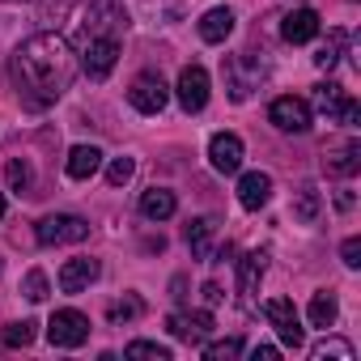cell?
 <instances>
[{
  "label": "cell",
  "instance_id": "6da1fadb",
  "mask_svg": "<svg viewBox=\"0 0 361 361\" xmlns=\"http://www.w3.org/2000/svg\"><path fill=\"white\" fill-rule=\"evenodd\" d=\"M77 77V51L64 35L56 30H43V35H30L18 51H13V85L22 94L26 106L43 111L51 102H60L68 94Z\"/></svg>",
  "mask_w": 361,
  "mask_h": 361
},
{
  "label": "cell",
  "instance_id": "7a4b0ae2",
  "mask_svg": "<svg viewBox=\"0 0 361 361\" xmlns=\"http://www.w3.org/2000/svg\"><path fill=\"white\" fill-rule=\"evenodd\" d=\"M123 35H128V9L123 0H94L85 22H81V68L90 81H106L115 60H119V47H123Z\"/></svg>",
  "mask_w": 361,
  "mask_h": 361
},
{
  "label": "cell",
  "instance_id": "3957f363",
  "mask_svg": "<svg viewBox=\"0 0 361 361\" xmlns=\"http://www.w3.org/2000/svg\"><path fill=\"white\" fill-rule=\"evenodd\" d=\"M264 73H268V64H264L255 51L230 56V60H226V90H230V98H234V102H247L251 90H259Z\"/></svg>",
  "mask_w": 361,
  "mask_h": 361
},
{
  "label": "cell",
  "instance_id": "277c9868",
  "mask_svg": "<svg viewBox=\"0 0 361 361\" xmlns=\"http://www.w3.org/2000/svg\"><path fill=\"white\" fill-rule=\"evenodd\" d=\"M35 238L43 247H64V243H85L90 238V221L85 217H73V213H56V217H43Z\"/></svg>",
  "mask_w": 361,
  "mask_h": 361
},
{
  "label": "cell",
  "instance_id": "5b68a950",
  "mask_svg": "<svg viewBox=\"0 0 361 361\" xmlns=\"http://www.w3.org/2000/svg\"><path fill=\"white\" fill-rule=\"evenodd\" d=\"M47 340L56 348H81L90 340V319L81 310H56L47 323Z\"/></svg>",
  "mask_w": 361,
  "mask_h": 361
},
{
  "label": "cell",
  "instance_id": "8992f818",
  "mask_svg": "<svg viewBox=\"0 0 361 361\" xmlns=\"http://www.w3.org/2000/svg\"><path fill=\"white\" fill-rule=\"evenodd\" d=\"M314 106L327 115V119H340V123H348V128H357V119H361V106L336 85V81H323V85H314Z\"/></svg>",
  "mask_w": 361,
  "mask_h": 361
},
{
  "label": "cell",
  "instance_id": "52a82bcc",
  "mask_svg": "<svg viewBox=\"0 0 361 361\" xmlns=\"http://www.w3.org/2000/svg\"><path fill=\"white\" fill-rule=\"evenodd\" d=\"M264 314H268V323L276 327V336H281L285 348H302L306 331H302V319H298V310H293L289 298H272V302H264Z\"/></svg>",
  "mask_w": 361,
  "mask_h": 361
},
{
  "label": "cell",
  "instance_id": "ba28073f",
  "mask_svg": "<svg viewBox=\"0 0 361 361\" xmlns=\"http://www.w3.org/2000/svg\"><path fill=\"white\" fill-rule=\"evenodd\" d=\"M178 106H183L188 115H200L209 106V73L200 64H188L183 73H178Z\"/></svg>",
  "mask_w": 361,
  "mask_h": 361
},
{
  "label": "cell",
  "instance_id": "9c48e42d",
  "mask_svg": "<svg viewBox=\"0 0 361 361\" xmlns=\"http://www.w3.org/2000/svg\"><path fill=\"white\" fill-rule=\"evenodd\" d=\"M128 102H132L140 115H157V111L170 102V90H166V81H161V77L140 73V77L132 81V90H128Z\"/></svg>",
  "mask_w": 361,
  "mask_h": 361
},
{
  "label": "cell",
  "instance_id": "30bf717a",
  "mask_svg": "<svg viewBox=\"0 0 361 361\" xmlns=\"http://www.w3.org/2000/svg\"><path fill=\"white\" fill-rule=\"evenodd\" d=\"M268 119H272L281 132H310V123H314V119H310V102H306V98H293V94H289V98H276V102L268 106Z\"/></svg>",
  "mask_w": 361,
  "mask_h": 361
},
{
  "label": "cell",
  "instance_id": "8fae6325",
  "mask_svg": "<svg viewBox=\"0 0 361 361\" xmlns=\"http://www.w3.org/2000/svg\"><path fill=\"white\" fill-rule=\"evenodd\" d=\"M209 161H213V170H221V174H238V170H243V140H238L234 132H217V136L209 140Z\"/></svg>",
  "mask_w": 361,
  "mask_h": 361
},
{
  "label": "cell",
  "instance_id": "7c38bea8",
  "mask_svg": "<svg viewBox=\"0 0 361 361\" xmlns=\"http://www.w3.org/2000/svg\"><path fill=\"white\" fill-rule=\"evenodd\" d=\"M170 336L174 340H183V344H200V340H209V331H213V314L209 310H192V314H170Z\"/></svg>",
  "mask_w": 361,
  "mask_h": 361
},
{
  "label": "cell",
  "instance_id": "4fadbf2b",
  "mask_svg": "<svg viewBox=\"0 0 361 361\" xmlns=\"http://www.w3.org/2000/svg\"><path fill=\"white\" fill-rule=\"evenodd\" d=\"M268 200H272V178H268L264 170H247V174L238 178V204H243L247 213H259Z\"/></svg>",
  "mask_w": 361,
  "mask_h": 361
},
{
  "label": "cell",
  "instance_id": "5bb4252c",
  "mask_svg": "<svg viewBox=\"0 0 361 361\" xmlns=\"http://www.w3.org/2000/svg\"><path fill=\"white\" fill-rule=\"evenodd\" d=\"M264 272H268V251H247V255L238 259V298H243V302L255 298Z\"/></svg>",
  "mask_w": 361,
  "mask_h": 361
},
{
  "label": "cell",
  "instance_id": "9a60e30c",
  "mask_svg": "<svg viewBox=\"0 0 361 361\" xmlns=\"http://www.w3.org/2000/svg\"><path fill=\"white\" fill-rule=\"evenodd\" d=\"M98 259H68L64 268H60V289L64 293H81V289H90L94 281H98Z\"/></svg>",
  "mask_w": 361,
  "mask_h": 361
},
{
  "label": "cell",
  "instance_id": "2e32d148",
  "mask_svg": "<svg viewBox=\"0 0 361 361\" xmlns=\"http://www.w3.org/2000/svg\"><path fill=\"white\" fill-rule=\"evenodd\" d=\"M323 170H327L331 178H348V174H357V170H361V145H357V140H344L340 149H331V153L323 157Z\"/></svg>",
  "mask_w": 361,
  "mask_h": 361
},
{
  "label": "cell",
  "instance_id": "e0dca14e",
  "mask_svg": "<svg viewBox=\"0 0 361 361\" xmlns=\"http://www.w3.org/2000/svg\"><path fill=\"white\" fill-rule=\"evenodd\" d=\"M314 35H319V13L314 9H293L285 18V26H281V39L285 43H310Z\"/></svg>",
  "mask_w": 361,
  "mask_h": 361
},
{
  "label": "cell",
  "instance_id": "ac0fdd59",
  "mask_svg": "<svg viewBox=\"0 0 361 361\" xmlns=\"http://www.w3.org/2000/svg\"><path fill=\"white\" fill-rule=\"evenodd\" d=\"M234 35V13L226 9V5H217V9H209L204 18H200V39L204 43H226Z\"/></svg>",
  "mask_w": 361,
  "mask_h": 361
},
{
  "label": "cell",
  "instance_id": "d6986e66",
  "mask_svg": "<svg viewBox=\"0 0 361 361\" xmlns=\"http://www.w3.org/2000/svg\"><path fill=\"white\" fill-rule=\"evenodd\" d=\"M98 166H102V149H94V145H77L73 153H68V178H94L98 174Z\"/></svg>",
  "mask_w": 361,
  "mask_h": 361
},
{
  "label": "cell",
  "instance_id": "ffe728a7",
  "mask_svg": "<svg viewBox=\"0 0 361 361\" xmlns=\"http://www.w3.org/2000/svg\"><path fill=\"white\" fill-rule=\"evenodd\" d=\"M174 209H178V200H174V192H166V188H149V192L140 196V213H145L149 221H166V217H174Z\"/></svg>",
  "mask_w": 361,
  "mask_h": 361
},
{
  "label": "cell",
  "instance_id": "44dd1931",
  "mask_svg": "<svg viewBox=\"0 0 361 361\" xmlns=\"http://www.w3.org/2000/svg\"><path fill=\"white\" fill-rule=\"evenodd\" d=\"M213 234H217V221H213V217L188 221V247H192L196 259H209V255H213Z\"/></svg>",
  "mask_w": 361,
  "mask_h": 361
},
{
  "label": "cell",
  "instance_id": "7402d4cb",
  "mask_svg": "<svg viewBox=\"0 0 361 361\" xmlns=\"http://www.w3.org/2000/svg\"><path fill=\"white\" fill-rule=\"evenodd\" d=\"M306 319H310V327H331L336 323V298L327 293V289H319L314 298H310V306H306Z\"/></svg>",
  "mask_w": 361,
  "mask_h": 361
},
{
  "label": "cell",
  "instance_id": "603a6c76",
  "mask_svg": "<svg viewBox=\"0 0 361 361\" xmlns=\"http://www.w3.org/2000/svg\"><path fill=\"white\" fill-rule=\"evenodd\" d=\"M293 217H298L302 226H314V221H319V192H314V188H302V192H298Z\"/></svg>",
  "mask_w": 361,
  "mask_h": 361
},
{
  "label": "cell",
  "instance_id": "cb8c5ba5",
  "mask_svg": "<svg viewBox=\"0 0 361 361\" xmlns=\"http://www.w3.org/2000/svg\"><path fill=\"white\" fill-rule=\"evenodd\" d=\"M310 357L314 361H353V344L348 340H319L310 348Z\"/></svg>",
  "mask_w": 361,
  "mask_h": 361
},
{
  "label": "cell",
  "instance_id": "d4e9b609",
  "mask_svg": "<svg viewBox=\"0 0 361 361\" xmlns=\"http://www.w3.org/2000/svg\"><path fill=\"white\" fill-rule=\"evenodd\" d=\"M5 178H9L13 192H30V183H35V174H30V166H26L22 157H13V161L5 166Z\"/></svg>",
  "mask_w": 361,
  "mask_h": 361
},
{
  "label": "cell",
  "instance_id": "484cf974",
  "mask_svg": "<svg viewBox=\"0 0 361 361\" xmlns=\"http://www.w3.org/2000/svg\"><path fill=\"white\" fill-rule=\"evenodd\" d=\"M136 314H145V302H140V298H123V302H111V306H106V319H111V323H128V319H136Z\"/></svg>",
  "mask_w": 361,
  "mask_h": 361
},
{
  "label": "cell",
  "instance_id": "4316f807",
  "mask_svg": "<svg viewBox=\"0 0 361 361\" xmlns=\"http://www.w3.org/2000/svg\"><path fill=\"white\" fill-rule=\"evenodd\" d=\"M22 293H26L30 302H43V298H47V272H43V268H30L26 281H22Z\"/></svg>",
  "mask_w": 361,
  "mask_h": 361
},
{
  "label": "cell",
  "instance_id": "83f0119b",
  "mask_svg": "<svg viewBox=\"0 0 361 361\" xmlns=\"http://www.w3.org/2000/svg\"><path fill=\"white\" fill-rule=\"evenodd\" d=\"M123 353H128V357H157V361H170V348L157 344V340H132Z\"/></svg>",
  "mask_w": 361,
  "mask_h": 361
},
{
  "label": "cell",
  "instance_id": "f1b7e54d",
  "mask_svg": "<svg viewBox=\"0 0 361 361\" xmlns=\"http://www.w3.org/2000/svg\"><path fill=\"white\" fill-rule=\"evenodd\" d=\"M238 353H243V340H238V336L204 344V357H209V361H226V357H238Z\"/></svg>",
  "mask_w": 361,
  "mask_h": 361
},
{
  "label": "cell",
  "instance_id": "f546056e",
  "mask_svg": "<svg viewBox=\"0 0 361 361\" xmlns=\"http://www.w3.org/2000/svg\"><path fill=\"white\" fill-rule=\"evenodd\" d=\"M5 344H9V348L35 344V323H9V327H5Z\"/></svg>",
  "mask_w": 361,
  "mask_h": 361
},
{
  "label": "cell",
  "instance_id": "4dcf8cb0",
  "mask_svg": "<svg viewBox=\"0 0 361 361\" xmlns=\"http://www.w3.org/2000/svg\"><path fill=\"white\" fill-rule=\"evenodd\" d=\"M132 170H136V161H132V157H115V161L106 166V183H111V188H123L128 178H132Z\"/></svg>",
  "mask_w": 361,
  "mask_h": 361
},
{
  "label": "cell",
  "instance_id": "1f68e13d",
  "mask_svg": "<svg viewBox=\"0 0 361 361\" xmlns=\"http://www.w3.org/2000/svg\"><path fill=\"white\" fill-rule=\"evenodd\" d=\"M340 47H344V30H336V35L327 39V47L314 56V64H319V68H336V60H340Z\"/></svg>",
  "mask_w": 361,
  "mask_h": 361
},
{
  "label": "cell",
  "instance_id": "d6a6232c",
  "mask_svg": "<svg viewBox=\"0 0 361 361\" xmlns=\"http://www.w3.org/2000/svg\"><path fill=\"white\" fill-rule=\"evenodd\" d=\"M340 255H344V268H361V238H344Z\"/></svg>",
  "mask_w": 361,
  "mask_h": 361
},
{
  "label": "cell",
  "instance_id": "836d02e7",
  "mask_svg": "<svg viewBox=\"0 0 361 361\" xmlns=\"http://www.w3.org/2000/svg\"><path fill=\"white\" fill-rule=\"evenodd\" d=\"M200 293H204V302H209V306H217V302H221V298H226V293H221V285H217V281H209V285H204V289H200Z\"/></svg>",
  "mask_w": 361,
  "mask_h": 361
},
{
  "label": "cell",
  "instance_id": "e575fe53",
  "mask_svg": "<svg viewBox=\"0 0 361 361\" xmlns=\"http://www.w3.org/2000/svg\"><path fill=\"white\" fill-rule=\"evenodd\" d=\"M251 357H255V361H276V357H281V348H272V344H259Z\"/></svg>",
  "mask_w": 361,
  "mask_h": 361
},
{
  "label": "cell",
  "instance_id": "d590c367",
  "mask_svg": "<svg viewBox=\"0 0 361 361\" xmlns=\"http://www.w3.org/2000/svg\"><path fill=\"white\" fill-rule=\"evenodd\" d=\"M0 217H5V196H0Z\"/></svg>",
  "mask_w": 361,
  "mask_h": 361
}]
</instances>
